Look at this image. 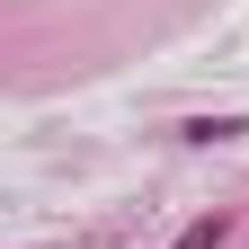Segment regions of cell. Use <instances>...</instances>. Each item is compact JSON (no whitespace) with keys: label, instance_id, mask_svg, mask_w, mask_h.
<instances>
[{"label":"cell","instance_id":"1","mask_svg":"<svg viewBox=\"0 0 249 249\" xmlns=\"http://www.w3.org/2000/svg\"><path fill=\"white\" fill-rule=\"evenodd\" d=\"M178 134H187V142H240V134H249V116H187Z\"/></svg>","mask_w":249,"mask_h":249},{"label":"cell","instance_id":"2","mask_svg":"<svg viewBox=\"0 0 249 249\" xmlns=\"http://www.w3.org/2000/svg\"><path fill=\"white\" fill-rule=\"evenodd\" d=\"M223 240H231V213H196V223H187L169 249H223Z\"/></svg>","mask_w":249,"mask_h":249}]
</instances>
